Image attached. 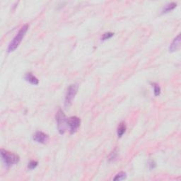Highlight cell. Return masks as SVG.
Listing matches in <instances>:
<instances>
[{"label":"cell","instance_id":"5bb4252c","mask_svg":"<svg viewBox=\"0 0 181 181\" xmlns=\"http://www.w3.org/2000/svg\"><path fill=\"white\" fill-rule=\"evenodd\" d=\"M38 162L36 161H31L28 163V168L30 170H33V169H35L38 166Z\"/></svg>","mask_w":181,"mask_h":181},{"label":"cell","instance_id":"ba28073f","mask_svg":"<svg viewBox=\"0 0 181 181\" xmlns=\"http://www.w3.org/2000/svg\"><path fill=\"white\" fill-rule=\"evenodd\" d=\"M25 79H26V81H27L28 82H29L33 85H38L39 83V80L38 79V78L35 77V76L32 73H30V72L26 73V75H25Z\"/></svg>","mask_w":181,"mask_h":181},{"label":"cell","instance_id":"2e32d148","mask_svg":"<svg viewBox=\"0 0 181 181\" xmlns=\"http://www.w3.org/2000/svg\"><path fill=\"white\" fill-rule=\"evenodd\" d=\"M148 165H149V168L150 169H154L156 167H157V164H156V163L153 161H150L149 163H148Z\"/></svg>","mask_w":181,"mask_h":181},{"label":"cell","instance_id":"9a60e30c","mask_svg":"<svg viewBox=\"0 0 181 181\" xmlns=\"http://www.w3.org/2000/svg\"><path fill=\"white\" fill-rule=\"evenodd\" d=\"M117 150L115 149L111 154H110L109 161H113V160H115L116 159V157H117Z\"/></svg>","mask_w":181,"mask_h":181},{"label":"cell","instance_id":"8fae6325","mask_svg":"<svg viewBox=\"0 0 181 181\" xmlns=\"http://www.w3.org/2000/svg\"><path fill=\"white\" fill-rule=\"evenodd\" d=\"M126 177H127L126 173L122 171V172H120L119 173H117V174L116 175L115 178H113V180H125V179L126 178Z\"/></svg>","mask_w":181,"mask_h":181},{"label":"cell","instance_id":"52a82bcc","mask_svg":"<svg viewBox=\"0 0 181 181\" xmlns=\"http://www.w3.org/2000/svg\"><path fill=\"white\" fill-rule=\"evenodd\" d=\"M180 35L179 34L176 38H175V39L173 40V41L171 43L170 47H169V51L171 52H174L178 50L180 47Z\"/></svg>","mask_w":181,"mask_h":181},{"label":"cell","instance_id":"7a4b0ae2","mask_svg":"<svg viewBox=\"0 0 181 181\" xmlns=\"http://www.w3.org/2000/svg\"><path fill=\"white\" fill-rule=\"evenodd\" d=\"M1 157L7 167L17 164L20 161V157L17 154L6 151L3 148L1 149Z\"/></svg>","mask_w":181,"mask_h":181},{"label":"cell","instance_id":"9c48e42d","mask_svg":"<svg viewBox=\"0 0 181 181\" xmlns=\"http://www.w3.org/2000/svg\"><path fill=\"white\" fill-rule=\"evenodd\" d=\"M126 125H125V123H120V125H118L117 127V134L118 137H123V135L125 134V131H126Z\"/></svg>","mask_w":181,"mask_h":181},{"label":"cell","instance_id":"4fadbf2b","mask_svg":"<svg viewBox=\"0 0 181 181\" xmlns=\"http://www.w3.org/2000/svg\"><path fill=\"white\" fill-rule=\"evenodd\" d=\"M113 35H114V33H112V32H108V33H105L103 34V35L101 41H106V40L111 38L113 37Z\"/></svg>","mask_w":181,"mask_h":181},{"label":"cell","instance_id":"8992f818","mask_svg":"<svg viewBox=\"0 0 181 181\" xmlns=\"http://www.w3.org/2000/svg\"><path fill=\"white\" fill-rule=\"evenodd\" d=\"M33 140L40 144H45L49 140L48 135L43 132H36L33 134Z\"/></svg>","mask_w":181,"mask_h":181},{"label":"cell","instance_id":"3957f363","mask_svg":"<svg viewBox=\"0 0 181 181\" xmlns=\"http://www.w3.org/2000/svg\"><path fill=\"white\" fill-rule=\"evenodd\" d=\"M55 117H56L57 125H58L59 132H60V134H64L66 130V127H67V125H66L67 118L66 117V115H64V112L62 111V110L59 109Z\"/></svg>","mask_w":181,"mask_h":181},{"label":"cell","instance_id":"6da1fadb","mask_svg":"<svg viewBox=\"0 0 181 181\" xmlns=\"http://www.w3.org/2000/svg\"><path fill=\"white\" fill-rule=\"evenodd\" d=\"M28 28L29 26L28 24H25L24 26H23L19 30V31L18 32V33L16 34V36L14 38V39L11 41V43H9L8 46V52H14L17 47H18V45H20V43H21L22 40L24 39L25 35L27 33Z\"/></svg>","mask_w":181,"mask_h":181},{"label":"cell","instance_id":"30bf717a","mask_svg":"<svg viewBox=\"0 0 181 181\" xmlns=\"http://www.w3.org/2000/svg\"><path fill=\"white\" fill-rule=\"evenodd\" d=\"M177 4L175 2H171L168 4H167L165 7L163 8V10H162V14H166V13H168L173 10L176 7Z\"/></svg>","mask_w":181,"mask_h":181},{"label":"cell","instance_id":"7c38bea8","mask_svg":"<svg viewBox=\"0 0 181 181\" xmlns=\"http://www.w3.org/2000/svg\"><path fill=\"white\" fill-rule=\"evenodd\" d=\"M151 84H152V86L154 87V95H155L156 96H159L160 93H161V88H160L159 84H157V83H152Z\"/></svg>","mask_w":181,"mask_h":181},{"label":"cell","instance_id":"277c9868","mask_svg":"<svg viewBox=\"0 0 181 181\" xmlns=\"http://www.w3.org/2000/svg\"><path fill=\"white\" fill-rule=\"evenodd\" d=\"M79 86L77 84H71L67 88L65 95V100H64V106L66 108H69L71 106L74 97L77 94Z\"/></svg>","mask_w":181,"mask_h":181},{"label":"cell","instance_id":"5b68a950","mask_svg":"<svg viewBox=\"0 0 181 181\" xmlns=\"http://www.w3.org/2000/svg\"><path fill=\"white\" fill-rule=\"evenodd\" d=\"M66 125H67V127H69V129L70 134H73L77 132V129L80 127L81 120L77 116H72V117L67 118Z\"/></svg>","mask_w":181,"mask_h":181}]
</instances>
